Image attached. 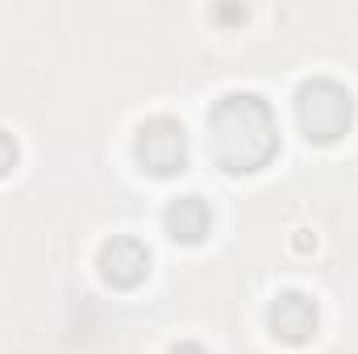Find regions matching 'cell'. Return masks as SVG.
<instances>
[{
    "label": "cell",
    "instance_id": "6da1fadb",
    "mask_svg": "<svg viewBox=\"0 0 358 354\" xmlns=\"http://www.w3.org/2000/svg\"><path fill=\"white\" fill-rule=\"evenodd\" d=\"M208 150L229 176L267 167L279 150V125L271 104L259 92H225L208 113Z\"/></svg>",
    "mask_w": 358,
    "mask_h": 354
},
{
    "label": "cell",
    "instance_id": "7a4b0ae2",
    "mask_svg": "<svg viewBox=\"0 0 358 354\" xmlns=\"http://www.w3.org/2000/svg\"><path fill=\"white\" fill-rule=\"evenodd\" d=\"M296 121L308 142H338L355 125V96L338 80H304L296 92Z\"/></svg>",
    "mask_w": 358,
    "mask_h": 354
},
{
    "label": "cell",
    "instance_id": "3957f363",
    "mask_svg": "<svg viewBox=\"0 0 358 354\" xmlns=\"http://www.w3.org/2000/svg\"><path fill=\"white\" fill-rule=\"evenodd\" d=\"M134 159L150 176H179L187 167V134L176 117H150L134 138Z\"/></svg>",
    "mask_w": 358,
    "mask_h": 354
},
{
    "label": "cell",
    "instance_id": "277c9868",
    "mask_svg": "<svg viewBox=\"0 0 358 354\" xmlns=\"http://www.w3.org/2000/svg\"><path fill=\"white\" fill-rule=\"evenodd\" d=\"M267 325L279 342L304 346V342L317 334V300H313L308 292H296V288L279 292L267 309Z\"/></svg>",
    "mask_w": 358,
    "mask_h": 354
},
{
    "label": "cell",
    "instance_id": "5b68a950",
    "mask_svg": "<svg viewBox=\"0 0 358 354\" xmlns=\"http://www.w3.org/2000/svg\"><path fill=\"white\" fill-rule=\"evenodd\" d=\"M150 275V250L138 238H113L100 246V279L108 288H138Z\"/></svg>",
    "mask_w": 358,
    "mask_h": 354
},
{
    "label": "cell",
    "instance_id": "8992f818",
    "mask_svg": "<svg viewBox=\"0 0 358 354\" xmlns=\"http://www.w3.org/2000/svg\"><path fill=\"white\" fill-rule=\"evenodd\" d=\"M163 225L171 234V242H183V246H196L208 238L213 229V208L200 200V196H176L163 213Z\"/></svg>",
    "mask_w": 358,
    "mask_h": 354
},
{
    "label": "cell",
    "instance_id": "52a82bcc",
    "mask_svg": "<svg viewBox=\"0 0 358 354\" xmlns=\"http://www.w3.org/2000/svg\"><path fill=\"white\" fill-rule=\"evenodd\" d=\"M13 167H17V142H13V138L0 129V179L8 176Z\"/></svg>",
    "mask_w": 358,
    "mask_h": 354
},
{
    "label": "cell",
    "instance_id": "ba28073f",
    "mask_svg": "<svg viewBox=\"0 0 358 354\" xmlns=\"http://www.w3.org/2000/svg\"><path fill=\"white\" fill-rule=\"evenodd\" d=\"M171 354H208L200 342H179V346H171Z\"/></svg>",
    "mask_w": 358,
    "mask_h": 354
}]
</instances>
